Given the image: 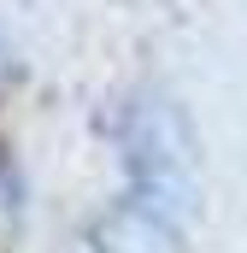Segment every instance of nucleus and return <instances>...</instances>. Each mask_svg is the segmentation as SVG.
Instances as JSON below:
<instances>
[{
    "label": "nucleus",
    "instance_id": "obj_1",
    "mask_svg": "<svg viewBox=\"0 0 247 253\" xmlns=\"http://www.w3.org/2000/svg\"><path fill=\"white\" fill-rule=\"evenodd\" d=\"M6 218H12V177H6V165H0V236H6Z\"/></svg>",
    "mask_w": 247,
    "mask_h": 253
}]
</instances>
